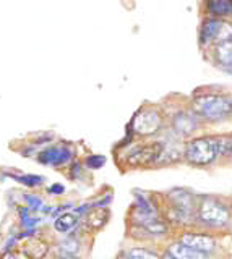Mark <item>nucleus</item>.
I'll return each mask as SVG.
<instances>
[{
  "instance_id": "nucleus-1",
  "label": "nucleus",
  "mask_w": 232,
  "mask_h": 259,
  "mask_svg": "<svg viewBox=\"0 0 232 259\" xmlns=\"http://www.w3.org/2000/svg\"><path fill=\"white\" fill-rule=\"evenodd\" d=\"M194 110L208 120H221L232 113V101L224 96H200L194 101Z\"/></svg>"
},
{
  "instance_id": "nucleus-2",
  "label": "nucleus",
  "mask_w": 232,
  "mask_h": 259,
  "mask_svg": "<svg viewBox=\"0 0 232 259\" xmlns=\"http://www.w3.org/2000/svg\"><path fill=\"white\" fill-rule=\"evenodd\" d=\"M216 156L218 152H216L213 138H197V140L190 141L185 148V159L195 165L211 164Z\"/></svg>"
},
{
  "instance_id": "nucleus-3",
  "label": "nucleus",
  "mask_w": 232,
  "mask_h": 259,
  "mask_svg": "<svg viewBox=\"0 0 232 259\" xmlns=\"http://www.w3.org/2000/svg\"><path fill=\"white\" fill-rule=\"evenodd\" d=\"M36 159L43 165L62 167L70 164L71 159H73V149L68 144H51L39 151Z\"/></svg>"
},
{
  "instance_id": "nucleus-4",
  "label": "nucleus",
  "mask_w": 232,
  "mask_h": 259,
  "mask_svg": "<svg viewBox=\"0 0 232 259\" xmlns=\"http://www.w3.org/2000/svg\"><path fill=\"white\" fill-rule=\"evenodd\" d=\"M163 125V118L159 115V112L154 109H145L140 110L132 120V132L133 135L138 136H151L159 132V128Z\"/></svg>"
},
{
  "instance_id": "nucleus-5",
  "label": "nucleus",
  "mask_w": 232,
  "mask_h": 259,
  "mask_svg": "<svg viewBox=\"0 0 232 259\" xmlns=\"http://www.w3.org/2000/svg\"><path fill=\"white\" fill-rule=\"evenodd\" d=\"M200 221L211 227H222L229 221V210L216 199H203L198 209Z\"/></svg>"
},
{
  "instance_id": "nucleus-6",
  "label": "nucleus",
  "mask_w": 232,
  "mask_h": 259,
  "mask_svg": "<svg viewBox=\"0 0 232 259\" xmlns=\"http://www.w3.org/2000/svg\"><path fill=\"white\" fill-rule=\"evenodd\" d=\"M202 44H211V42H218L222 44L226 40L232 39V26L227 23H222L221 20H208L203 24L202 29Z\"/></svg>"
},
{
  "instance_id": "nucleus-7",
  "label": "nucleus",
  "mask_w": 232,
  "mask_h": 259,
  "mask_svg": "<svg viewBox=\"0 0 232 259\" xmlns=\"http://www.w3.org/2000/svg\"><path fill=\"white\" fill-rule=\"evenodd\" d=\"M163 152V143H154V144H145L140 146V148L133 149L127 160L132 167H145V165H151L154 162L159 160Z\"/></svg>"
},
{
  "instance_id": "nucleus-8",
  "label": "nucleus",
  "mask_w": 232,
  "mask_h": 259,
  "mask_svg": "<svg viewBox=\"0 0 232 259\" xmlns=\"http://www.w3.org/2000/svg\"><path fill=\"white\" fill-rule=\"evenodd\" d=\"M169 199L174 206V214L177 221L187 222L188 219H191V215H194V207H195L194 196H191V194H188L185 190H172L169 193Z\"/></svg>"
},
{
  "instance_id": "nucleus-9",
  "label": "nucleus",
  "mask_w": 232,
  "mask_h": 259,
  "mask_svg": "<svg viewBox=\"0 0 232 259\" xmlns=\"http://www.w3.org/2000/svg\"><path fill=\"white\" fill-rule=\"evenodd\" d=\"M180 243L200 251V253H205V254L211 253V251L214 249V245H216L214 240L210 237V235H202V233H185V235H182Z\"/></svg>"
},
{
  "instance_id": "nucleus-10",
  "label": "nucleus",
  "mask_w": 232,
  "mask_h": 259,
  "mask_svg": "<svg viewBox=\"0 0 232 259\" xmlns=\"http://www.w3.org/2000/svg\"><path fill=\"white\" fill-rule=\"evenodd\" d=\"M110 212L106 207H91L85 215V225L91 230H99L109 222Z\"/></svg>"
},
{
  "instance_id": "nucleus-11",
  "label": "nucleus",
  "mask_w": 232,
  "mask_h": 259,
  "mask_svg": "<svg viewBox=\"0 0 232 259\" xmlns=\"http://www.w3.org/2000/svg\"><path fill=\"white\" fill-rule=\"evenodd\" d=\"M21 251L29 259H43L47 254V251H49V245L39 237H34V238L25 240V245H23Z\"/></svg>"
},
{
  "instance_id": "nucleus-12",
  "label": "nucleus",
  "mask_w": 232,
  "mask_h": 259,
  "mask_svg": "<svg viewBox=\"0 0 232 259\" xmlns=\"http://www.w3.org/2000/svg\"><path fill=\"white\" fill-rule=\"evenodd\" d=\"M172 125H174L175 133H179L182 136H187L190 133H194L197 130V126H198L195 117H191L190 113H187V112L177 113V115L174 117Z\"/></svg>"
},
{
  "instance_id": "nucleus-13",
  "label": "nucleus",
  "mask_w": 232,
  "mask_h": 259,
  "mask_svg": "<svg viewBox=\"0 0 232 259\" xmlns=\"http://www.w3.org/2000/svg\"><path fill=\"white\" fill-rule=\"evenodd\" d=\"M167 253H171L175 259H206L205 253H200V251L190 248L187 245H183V243H180V241L171 245V248H169Z\"/></svg>"
},
{
  "instance_id": "nucleus-14",
  "label": "nucleus",
  "mask_w": 232,
  "mask_h": 259,
  "mask_svg": "<svg viewBox=\"0 0 232 259\" xmlns=\"http://www.w3.org/2000/svg\"><path fill=\"white\" fill-rule=\"evenodd\" d=\"M78 227V217L73 212H63L54 221V229L59 233H70Z\"/></svg>"
},
{
  "instance_id": "nucleus-15",
  "label": "nucleus",
  "mask_w": 232,
  "mask_h": 259,
  "mask_svg": "<svg viewBox=\"0 0 232 259\" xmlns=\"http://www.w3.org/2000/svg\"><path fill=\"white\" fill-rule=\"evenodd\" d=\"M80 248V240L75 237V235H70V237L63 238L59 245H57V253H59V257H63V256H76Z\"/></svg>"
},
{
  "instance_id": "nucleus-16",
  "label": "nucleus",
  "mask_w": 232,
  "mask_h": 259,
  "mask_svg": "<svg viewBox=\"0 0 232 259\" xmlns=\"http://www.w3.org/2000/svg\"><path fill=\"white\" fill-rule=\"evenodd\" d=\"M10 178H13L15 182H18L20 185L26 186V188H37V186L44 185L46 178L41 175H34V174H10L7 172Z\"/></svg>"
},
{
  "instance_id": "nucleus-17",
  "label": "nucleus",
  "mask_w": 232,
  "mask_h": 259,
  "mask_svg": "<svg viewBox=\"0 0 232 259\" xmlns=\"http://www.w3.org/2000/svg\"><path fill=\"white\" fill-rule=\"evenodd\" d=\"M208 10L214 16H230L232 0H208Z\"/></svg>"
},
{
  "instance_id": "nucleus-18",
  "label": "nucleus",
  "mask_w": 232,
  "mask_h": 259,
  "mask_svg": "<svg viewBox=\"0 0 232 259\" xmlns=\"http://www.w3.org/2000/svg\"><path fill=\"white\" fill-rule=\"evenodd\" d=\"M216 59L222 67L232 68V39L216 47Z\"/></svg>"
},
{
  "instance_id": "nucleus-19",
  "label": "nucleus",
  "mask_w": 232,
  "mask_h": 259,
  "mask_svg": "<svg viewBox=\"0 0 232 259\" xmlns=\"http://www.w3.org/2000/svg\"><path fill=\"white\" fill-rule=\"evenodd\" d=\"M213 140L216 146V152L219 156L232 157V136H219V138H213Z\"/></svg>"
},
{
  "instance_id": "nucleus-20",
  "label": "nucleus",
  "mask_w": 232,
  "mask_h": 259,
  "mask_svg": "<svg viewBox=\"0 0 232 259\" xmlns=\"http://www.w3.org/2000/svg\"><path fill=\"white\" fill-rule=\"evenodd\" d=\"M141 229L145 230L148 235H164L167 232V227L164 222H161L159 219H153V221H146V222H143L141 225Z\"/></svg>"
},
{
  "instance_id": "nucleus-21",
  "label": "nucleus",
  "mask_w": 232,
  "mask_h": 259,
  "mask_svg": "<svg viewBox=\"0 0 232 259\" xmlns=\"http://www.w3.org/2000/svg\"><path fill=\"white\" fill-rule=\"evenodd\" d=\"M125 259H161V256L146 248H132L125 253Z\"/></svg>"
},
{
  "instance_id": "nucleus-22",
  "label": "nucleus",
  "mask_w": 232,
  "mask_h": 259,
  "mask_svg": "<svg viewBox=\"0 0 232 259\" xmlns=\"http://www.w3.org/2000/svg\"><path fill=\"white\" fill-rule=\"evenodd\" d=\"M23 199H25V204L26 207H29L33 212H41V209L44 207V201L41 196H37V194H31V193H26L23 194Z\"/></svg>"
},
{
  "instance_id": "nucleus-23",
  "label": "nucleus",
  "mask_w": 232,
  "mask_h": 259,
  "mask_svg": "<svg viewBox=\"0 0 232 259\" xmlns=\"http://www.w3.org/2000/svg\"><path fill=\"white\" fill-rule=\"evenodd\" d=\"M104 164H106V157L99 156V154H98V156H88L85 159V165L88 168H91V170H98V168L104 167Z\"/></svg>"
},
{
  "instance_id": "nucleus-24",
  "label": "nucleus",
  "mask_w": 232,
  "mask_h": 259,
  "mask_svg": "<svg viewBox=\"0 0 232 259\" xmlns=\"http://www.w3.org/2000/svg\"><path fill=\"white\" fill-rule=\"evenodd\" d=\"M0 259H29L23 251H9V253H2Z\"/></svg>"
},
{
  "instance_id": "nucleus-25",
  "label": "nucleus",
  "mask_w": 232,
  "mask_h": 259,
  "mask_svg": "<svg viewBox=\"0 0 232 259\" xmlns=\"http://www.w3.org/2000/svg\"><path fill=\"white\" fill-rule=\"evenodd\" d=\"M47 193H51V194H63V193H65V186L60 185V183H54L52 186L47 188Z\"/></svg>"
},
{
  "instance_id": "nucleus-26",
  "label": "nucleus",
  "mask_w": 232,
  "mask_h": 259,
  "mask_svg": "<svg viewBox=\"0 0 232 259\" xmlns=\"http://www.w3.org/2000/svg\"><path fill=\"white\" fill-rule=\"evenodd\" d=\"M71 178H76L78 175H80V172H82V165H80V164H73V165H71Z\"/></svg>"
},
{
  "instance_id": "nucleus-27",
  "label": "nucleus",
  "mask_w": 232,
  "mask_h": 259,
  "mask_svg": "<svg viewBox=\"0 0 232 259\" xmlns=\"http://www.w3.org/2000/svg\"><path fill=\"white\" fill-rule=\"evenodd\" d=\"M161 259H175V257H174V256H172L171 253H166V254H164V256H163Z\"/></svg>"
},
{
  "instance_id": "nucleus-28",
  "label": "nucleus",
  "mask_w": 232,
  "mask_h": 259,
  "mask_svg": "<svg viewBox=\"0 0 232 259\" xmlns=\"http://www.w3.org/2000/svg\"><path fill=\"white\" fill-rule=\"evenodd\" d=\"M57 259H80L76 256H63V257H57Z\"/></svg>"
}]
</instances>
